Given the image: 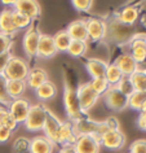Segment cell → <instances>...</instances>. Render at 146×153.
Here are the masks:
<instances>
[{
	"mask_svg": "<svg viewBox=\"0 0 146 153\" xmlns=\"http://www.w3.org/2000/svg\"><path fill=\"white\" fill-rule=\"evenodd\" d=\"M106 36L117 43H125L134 36V27L122 24L117 17H113L106 22Z\"/></svg>",
	"mask_w": 146,
	"mask_h": 153,
	"instance_id": "cell-1",
	"label": "cell"
},
{
	"mask_svg": "<svg viewBox=\"0 0 146 153\" xmlns=\"http://www.w3.org/2000/svg\"><path fill=\"white\" fill-rule=\"evenodd\" d=\"M30 71L29 62L21 57L12 56L7 64L3 75L7 81H26Z\"/></svg>",
	"mask_w": 146,
	"mask_h": 153,
	"instance_id": "cell-2",
	"label": "cell"
},
{
	"mask_svg": "<svg viewBox=\"0 0 146 153\" xmlns=\"http://www.w3.org/2000/svg\"><path fill=\"white\" fill-rule=\"evenodd\" d=\"M63 105L66 114L69 116L71 121H76L79 118H82L84 114L80 109L79 104V99L76 90H74L72 87L69 85L67 82H65V90H63Z\"/></svg>",
	"mask_w": 146,
	"mask_h": 153,
	"instance_id": "cell-3",
	"label": "cell"
},
{
	"mask_svg": "<svg viewBox=\"0 0 146 153\" xmlns=\"http://www.w3.org/2000/svg\"><path fill=\"white\" fill-rule=\"evenodd\" d=\"M48 109L43 104H35L31 105V109L29 112V116L25 121V127L31 132L41 131L44 127L45 120H47Z\"/></svg>",
	"mask_w": 146,
	"mask_h": 153,
	"instance_id": "cell-4",
	"label": "cell"
},
{
	"mask_svg": "<svg viewBox=\"0 0 146 153\" xmlns=\"http://www.w3.org/2000/svg\"><path fill=\"white\" fill-rule=\"evenodd\" d=\"M76 94H78L80 109H82L83 114L89 112V110L96 105V102L98 101V97H100V95L91 87L89 82L79 85L78 90H76Z\"/></svg>",
	"mask_w": 146,
	"mask_h": 153,
	"instance_id": "cell-5",
	"label": "cell"
},
{
	"mask_svg": "<svg viewBox=\"0 0 146 153\" xmlns=\"http://www.w3.org/2000/svg\"><path fill=\"white\" fill-rule=\"evenodd\" d=\"M103 100L107 108L114 112H122L128 106V96L123 95L115 86H111L103 94Z\"/></svg>",
	"mask_w": 146,
	"mask_h": 153,
	"instance_id": "cell-6",
	"label": "cell"
},
{
	"mask_svg": "<svg viewBox=\"0 0 146 153\" xmlns=\"http://www.w3.org/2000/svg\"><path fill=\"white\" fill-rule=\"evenodd\" d=\"M40 34L41 33L38 30L35 25H31L24 34V38H22V47H24V51L29 59H32V57L36 56Z\"/></svg>",
	"mask_w": 146,
	"mask_h": 153,
	"instance_id": "cell-7",
	"label": "cell"
},
{
	"mask_svg": "<svg viewBox=\"0 0 146 153\" xmlns=\"http://www.w3.org/2000/svg\"><path fill=\"white\" fill-rule=\"evenodd\" d=\"M31 109V102L25 97L16 99L10 102V105L8 106V110L10 113V116L17 123H25L26 118L29 116V112Z\"/></svg>",
	"mask_w": 146,
	"mask_h": 153,
	"instance_id": "cell-8",
	"label": "cell"
},
{
	"mask_svg": "<svg viewBox=\"0 0 146 153\" xmlns=\"http://www.w3.org/2000/svg\"><path fill=\"white\" fill-rule=\"evenodd\" d=\"M76 153H100V139L93 135H78L72 145Z\"/></svg>",
	"mask_w": 146,
	"mask_h": 153,
	"instance_id": "cell-9",
	"label": "cell"
},
{
	"mask_svg": "<svg viewBox=\"0 0 146 153\" xmlns=\"http://www.w3.org/2000/svg\"><path fill=\"white\" fill-rule=\"evenodd\" d=\"M84 21L87 26L88 39H91L92 42H98L106 36V21L97 17H89Z\"/></svg>",
	"mask_w": 146,
	"mask_h": 153,
	"instance_id": "cell-10",
	"label": "cell"
},
{
	"mask_svg": "<svg viewBox=\"0 0 146 153\" xmlns=\"http://www.w3.org/2000/svg\"><path fill=\"white\" fill-rule=\"evenodd\" d=\"M100 144L110 151H118L124 147L125 136L120 130H110L100 137Z\"/></svg>",
	"mask_w": 146,
	"mask_h": 153,
	"instance_id": "cell-11",
	"label": "cell"
},
{
	"mask_svg": "<svg viewBox=\"0 0 146 153\" xmlns=\"http://www.w3.org/2000/svg\"><path fill=\"white\" fill-rule=\"evenodd\" d=\"M76 137H78V135L75 134L71 122L70 121L61 122L60 128L57 131V136H56V144H60L62 147L74 145L76 141Z\"/></svg>",
	"mask_w": 146,
	"mask_h": 153,
	"instance_id": "cell-12",
	"label": "cell"
},
{
	"mask_svg": "<svg viewBox=\"0 0 146 153\" xmlns=\"http://www.w3.org/2000/svg\"><path fill=\"white\" fill-rule=\"evenodd\" d=\"M57 53H58V51L56 48L53 36L48 35V34H40L36 56L39 59H51V57L56 56Z\"/></svg>",
	"mask_w": 146,
	"mask_h": 153,
	"instance_id": "cell-13",
	"label": "cell"
},
{
	"mask_svg": "<svg viewBox=\"0 0 146 153\" xmlns=\"http://www.w3.org/2000/svg\"><path fill=\"white\" fill-rule=\"evenodd\" d=\"M129 48L131 53L129 55L133 57L137 64H142L146 61V40L145 35H134L129 40Z\"/></svg>",
	"mask_w": 146,
	"mask_h": 153,
	"instance_id": "cell-14",
	"label": "cell"
},
{
	"mask_svg": "<svg viewBox=\"0 0 146 153\" xmlns=\"http://www.w3.org/2000/svg\"><path fill=\"white\" fill-rule=\"evenodd\" d=\"M114 64L118 66V69L122 71L124 76H131L136 70H138V64L134 61V59L129 53H122L115 59Z\"/></svg>",
	"mask_w": 146,
	"mask_h": 153,
	"instance_id": "cell-15",
	"label": "cell"
},
{
	"mask_svg": "<svg viewBox=\"0 0 146 153\" xmlns=\"http://www.w3.org/2000/svg\"><path fill=\"white\" fill-rule=\"evenodd\" d=\"M13 9L26 14V16L29 18H31L32 21L39 17L40 12H41L40 4L38 1H34V0H21V1H16L13 5Z\"/></svg>",
	"mask_w": 146,
	"mask_h": 153,
	"instance_id": "cell-16",
	"label": "cell"
},
{
	"mask_svg": "<svg viewBox=\"0 0 146 153\" xmlns=\"http://www.w3.org/2000/svg\"><path fill=\"white\" fill-rule=\"evenodd\" d=\"M47 81H49L47 70H44L43 68L36 66V68L30 69L29 75H27V78H26V85L29 87H31L32 90H36Z\"/></svg>",
	"mask_w": 146,
	"mask_h": 153,
	"instance_id": "cell-17",
	"label": "cell"
},
{
	"mask_svg": "<svg viewBox=\"0 0 146 153\" xmlns=\"http://www.w3.org/2000/svg\"><path fill=\"white\" fill-rule=\"evenodd\" d=\"M0 33L8 36L17 33V29L14 27V24H13L12 8L10 7H5L0 12Z\"/></svg>",
	"mask_w": 146,
	"mask_h": 153,
	"instance_id": "cell-18",
	"label": "cell"
},
{
	"mask_svg": "<svg viewBox=\"0 0 146 153\" xmlns=\"http://www.w3.org/2000/svg\"><path fill=\"white\" fill-rule=\"evenodd\" d=\"M60 125H61V121L57 118V116H55L51 110H48L43 131H44V136L48 137L55 145H56V136H57V131L60 128Z\"/></svg>",
	"mask_w": 146,
	"mask_h": 153,
	"instance_id": "cell-19",
	"label": "cell"
},
{
	"mask_svg": "<svg viewBox=\"0 0 146 153\" xmlns=\"http://www.w3.org/2000/svg\"><path fill=\"white\" fill-rule=\"evenodd\" d=\"M66 31L72 40H88V33H87V26L84 20H75L66 27Z\"/></svg>",
	"mask_w": 146,
	"mask_h": 153,
	"instance_id": "cell-20",
	"label": "cell"
},
{
	"mask_svg": "<svg viewBox=\"0 0 146 153\" xmlns=\"http://www.w3.org/2000/svg\"><path fill=\"white\" fill-rule=\"evenodd\" d=\"M55 144L43 135L35 136L30 140V153H53Z\"/></svg>",
	"mask_w": 146,
	"mask_h": 153,
	"instance_id": "cell-21",
	"label": "cell"
},
{
	"mask_svg": "<svg viewBox=\"0 0 146 153\" xmlns=\"http://www.w3.org/2000/svg\"><path fill=\"white\" fill-rule=\"evenodd\" d=\"M107 65L103 60L101 59H89L86 62V69L88 74L92 76V79L94 78H105Z\"/></svg>",
	"mask_w": 146,
	"mask_h": 153,
	"instance_id": "cell-22",
	"label": "cell"
},
{
	"mask_svg": "<svg viewBox=\"0 0 146 153\" xmlns=\"http://www.w3.org/2000/svg\"><path fill=\"white\" fill-rule=\"evenodd\" d=\"M138 16H140V9H138L137 5H127L120 9V12L118 13L117 18L122 24L133 26L134 22L138 20Z\"/></svg>",
	"mask_w": 146,
	"mask_h": 153,
	"instance_id": "cell-23",
	"label": "cell"
},
{
	"mask_svg": "<svg viewBox=\"0 0 146 153\" xmlns=\"http://www.w3.org/2000/svg\"><path fill=\"white\" fill-rule=\"evenodd\" d=\"M35 94H36V96L39 100L48 101L57 95V87H56L55 83H52L51 81H47L45 83H43L39 88L35 90Z\"/></svg>",
	"mask_w": 146,
	"mask_h": 153,
	"instance_id": "cell-24",
	"label": "cell"
},
{
	"mask_svg": "<svg viewBox=\"0 0 146 153\" xmlns=\"http://www.w3.org/2000/svg\"><path fill=\"white\" fill-rule=\"evenodd\" d=\"M53 40H55L57 51L58 52H67L69 45H70L72 39L70 38V35H69V33L66 31V29H63V30L57 31L55 35H53Z\"/></svg>",
	"mask_w": 146,
	"mask_h": 153,
	"instance_id": "cell-25",
	"label": "cell"
},
{
	"mask_svg": "<svg viewBox=\"0 0 146 153\" xmlns=\"http://www.w3.org/2000/svg\"><path fill=\"white\" fill-rule=\"evenodd\" d=\"M26 81H8L7 82V90H8L9 96L12 97V100L22 97V95L26 91Z\"/></svg>",
	"mask_w": 146,
	"mask_h": 153,
	"instance_id": "cell-26",
	"label": "cell"
},
{
	"mask_svg": "<svg viewBox=\"0 0 146 153\" xmlns=\"http://www.w3.org/2000/svg\"><path fill=\"white\" fill-rule=\"evenodd\" d=\"M129 78L132 81L134 91H137V92H146V70L138 69Z\"/></svg>",
	"mask_w": 146,
	"mask_h": 153,
	"instance_id": "cell-27",
	"label": "cell"
},
{
	"mask_svg": "<svg viewBox=\"0 0 146 153\" xmlns=\"http://www.w3.org/2000/svg\"><path fill=\"white\" fill-rule=\"evenodd\" d=\"M12 18H13V24H14V27L17 29V31L24 30V29H29L32 25L31 18H29L26 14L18 12V10L13 8H12Z\"/></svg>",
	"mask_w": 146,
	"mask_h": 153,
	"instance_id": "cell-28",
	"label": "cell"
},
{
	"mask_svg": "<svg viewBox=\"0 0 146 153\" xmlns=\"http://www.w3.org/2000/svg\"><path fill=\"white\" fill-rule=\"evenodd\" d=\"M122 71L118 69V66L115 65L114 62L113 64H109L107 65V69H106V74H105V79L107 82H109L110 86H117L119 82H120V79L123 78Z\"/></svg>",
	"mask_w": 146,
	"mask_h": 153,
	"instance_id": "cell-29",
	"label": "cell"
},
{
	"mask_svg": "<svg viewBox=\"0 0 146 153\" xmlns=\"http://www.w3.org/2000/svg\"><path fill=\"white\" fill-rule=\"evenodd\" d=\"M0 126H4V127L9 128L12 132L18 126V123L10 116L8 108H5V106H0Z\"/></svg>",
	"mask_w": 146,
	"mask_h": 153,
	"instance_id": "cell-30",
	"label": "cell"
},
{
	"mask_svg": "<svg viewBox=\"0 0 146 153\" xmlns=\"http://www.w3.org/2000/svg\"><path fill=\"white\" fill-rule=\"evenodd\" d=\"M146 102V92H134L128 97V106L133 110H138L140 112L142 105Z\"/></svg>",
	"mask_w": 146,
	"mask_h": 153,
	"instance_id": "cell-31",
	"label": "cell"
},
{
	"mask_svg": "<svg viewBox=\"0 0 146 153\" xmlns=\"http://www.w3.org/2000/svg\"><path fill=\"white\" fill-rule=\"evenodd\" d=\"M87 52V42L82 40H71L70 45H69L67 53L72 57H80Z\"/></svg>",
	"mask_w": 146,
	"mask_h": 153,
	"instance_id": "cell-32",
	"label": "cell"
},
{
	"mask_svg": "<svg viewBox=\"0 0 146 153\" xmlns=\"http://www.w3.org/2000/svg\"><path fill=\"white\" fill-rule=\"evenodd\" d=\"M7 82L4 75H0V106H9L13 101L7 90Z\"/></svg>",
	"mask_w": 146,
	"mask_h": 153,
	"instance_id": "cell-33",
	"label": "cell"
},
{
	"mask_svg": "<svg viewBox=\"0 0 146 153\" xmlns=\"http://www.w3.org/2000/svg\"><path fill=\"white\" fill-rule=\"evenodd\" d=\"M13 153H30V139L27 137H17L12 147Z\"/></svg>",
	"mask_w": 146,
	"mask_h": 153,
	"instance_id": "cell-34",
	"label": "cell"
},
{
	"mask_svg": "<svg viewBox=\"0 0 146 153\" xmlns=\"http://www.w3.org/2000/svg\"><path fill=\"white\" fill-rule=\"evenodd\" d=\"M115 87H117L123 95H125V96H128V97L134 92V87L132 85V81H131L129 76H123L120 79V82Z\"/></svg>",
	"mask_w": 146,
	"mask_h": 153,
	"instance_id": "cell-35",
	"label": "cell"
},
{
	"mask_svg": "<svg viewBox=\"0 0 146 153\" xmlns=\"http://www.w3.org/2000/svg\"><path fill=\"white\" fill-rule=\"evenodd\" d=\"M89 83H91V87H92V88H93L98 95H103V94H105L106 91L111 87V86L109 85V82H107L105 78H94V79H92Z\"/></svg>",
	"mask_w": 146,
	"mask_h": 153,
	"instance_id": "cell-36",
	"label": "cell"
},
{
	"mask_svg": "<svg viewBox=\"0 0 146 153\" xmlns=\"http://www.w3.org/2000/svg\"><path fill=\"white\" fill-rule=\"evenodd\" d=\"M71 4L78 12H89L93 7V1L92 0H74Z\"/></svg>",
	"mask_w": 146,
	"mask_h": 153,
	"instance_id": "cell-37",
	"label": "cell"
},
{
	"mask_svg": "<svg viewBox=\"0 0 146 153\" xmlns=\"http://www.w3.org/2000/svg\"><path fill=\"white\" fill-rule=\"evenodd\" d=\"M129 153H146V139L134 140L129 147Z\"/></svg>",
	"mask_w": 146,
	"mask_h": 153,
	"instance_id": "cell-38",
	"label": "cell"
},
{
	"mask_svg": "<svg viewBox=\"0 0 146 153\" xmlns=\"http://www.w3.org/2000/svg\"><path fill=\"white\" fill-rule=\"evenodd\" d=\"M10 47H12V38L0 33V55L10 51Z\"/></svg>",
	"mask_w": 146,
	"mask_h": 153,
	"instance_id": "cell-39",
	"label": "cell"
},
{
	"mask_svg": "<svg viewBox=\"0 0 146 153\" xmlns=\"http://www.w3.org/2000/svg\"><path fill=\"white\" fill-rule=\"evenodd\" d=\"M10 57H12L10 51L4 52V53L0 55V75H3V73H4L5 68H7V64H8V61L10 60Z\"/></svg>",
	"mask_w": 146,
	"mask_h": 153,
	"instance_id": "cell-40",
	"label": "cell"
},
{
	"mask_svg": "<svg viewBox=\"0 0 146 153\" xmlns=\"http://www.w3.org/2000/svg\"><path fill=\"white\" fill-rule=\"evenodd\" d=\"M10 136H12V131L4 126H0V143H7Z\"/></svg>",
	"mask_w": 146,
	"mask_h": 153,
	"instance_id": "cell-41",
	"label": "cell"
},
{
	"mask_svg": "<svg viewBox=\"0 0 146 153\" xmlns=\"http://www.w3.org/2000/svg\"><path fill=\"white\" fill-rule=\"evenodd\" d=\"M137 126L141 130L146 131V114H140L137 118Z\"/></svg>",
	"mask_w": 146,
	"mask_h": 153,
	"instance_id": "cell-42",
	"label": "cell"
},
{
	"mask_svg": "<svg viewBox=\"0 0 146 153\" xmlns=\"http://www.w3.org/2000/svg\"><path fill=\"white\" fill-rule=\"evenodd\" d=\"M58 153H76V152L72 145H67V147H63Z\"/></svg>",
	"mask_w": 146,
	"mask_h": 153,
	"instance_id": "cell-43",
	"label": "cell"
},
{
	"mask_svg": "<svg viewBox=\"0 0 146 153\" xmlns=\"http://www.w3.org/2000/svg\"><path fill=\"white\" fill-rule=\"evenodd\" d=\"M140 113L141 114H146V102L144 105H142V108H141V110H140Z\"/></svg>",
	"mask_w": 146,
	"mask_h": 153,
	"instance_id": "cell-44",
	"label": "cell"
},
{
	"mask_svg": "<svg viewBox=\"0 0 146 153\" xmlns=\"http://www.w3.org/2000/svg\"><path fill=\"white\" fill-rule=\"evenodd\" d=\"M145 40H146V35H145Z\"/></svg>",
	"mask_w": 146,
	"mask_h": 153,
	"instance_id": "cell-45",
	"label": "cell"
}]
</instances>
